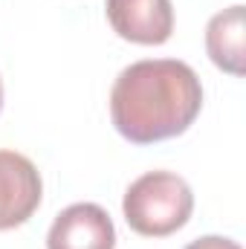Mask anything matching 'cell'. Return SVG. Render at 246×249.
Here are the masks:
<instances>
[{
	"label": "cell",
	"mask_w": 246,
	"mask_h": 249,
	"mask_svg": "<svg viewBox=\"0 0 246 249\" xmlns=\"http://www.w3.org/2000/svg\"><path fill=\"white\" fill-rule=\"evenodd\" d=\"M203 107L197 72L177 58H148L124 67L110 90L113 127L133 145L185 133Z\"/></svg>",
	"instance_id": "obj_1"
},
{
	"label": "cell",
	"mask_w": 246,
	"mask_h": 249,
	"mask_svg": "<svg viewBox=\"0 0 246 249\" xmlns=\"http://www.w3.org/2000/svg\"><path fill=\"white\" fill-rule=\"evenodd\" d=\"M122 212L136 235L168 238L188 223L194 212V194L174 171H148L127 186Z\"/></svg>",
	"instance_id": "obj_2"
},
{
	"label": "cell",
	"mask_w": 246,
	"mask_h": 249,
	"mask_svg": "<svg viewBox=\"0 0 246 249\" xmlns=\"http://www.w3.org/2000/svg\"><path fill=\"white\" fill-rule=\"evenodd\" d=\"M44 183L35 162L18 151H0V232L23 226L41 206Z\"/></svg>",
	"instance_id": "obj_3"
},
{
	"label": "cell",
	"mask_w": 246,
	"mask_h": 249,
	"mask_svg": "<svg viewBox=\"0 0 246 249\" xmlns=\"http://www.w3.org/2000/svg\"><path fill=\"white\" fill-rule=\"evenodd\" d=\"M105 12L113 32L130 44L159 47L174 32L171 0H107Z\"/></svg>",
	"instance_id": "obj_4"
},
{
	"label": "cell",
	"mask_w": 246,
	"mask_h": 249,
	"mask_svg": "<svg viewBox=\"0 0 246 249\" xmlns=\"http://www.w3.org/2000/svg\"><path fill=\"white\" fill-rule=\"evenodd\" d=\"M116 226L99 203H72L53 220L47 249H113Z\"/></svg>",
	"instance_id": "obj_5"
},
{
	"label": "cell",
	"mask_w": 246,
	"mask_h": 249,
	"mask_svg": "<svg viewBox=\"0 0 246 249\" xmlns=\"http://www.w3.org/2000/svg\"><path fill=\"white\" fill-rule=\"evenodd\" d=\"M246 20H244V6L235 3L223 12H217L209 26H206V53L229 75H244L246 70Z\"/></svg>",
	"instance_id": "obj_6"
},
{
	"label": "cell",
	"mask_w": 246,
	"mask_h": 249,
	"mask_svg": "<svg viewBox=\"0 0 246 249\" xmlns=\"http://www.w3.org/2000/svg\"><path fill=\"white\" fill-rule=\"evenodd\" d=\"M185 249H244V247L232 238H223V235H206V238L191 241Z\"/></svg>",
	"instance_id": "obj_7"
},
{
	"label": "cell",
	"mask_w": 246,
	"mask_h": 249,
	"mask_svg": "<svg viewBox=\"0 0 246 249\" xmlns=\"http://www.w3.org/2000/svg\"><path fill=\"white\" fill-rule=\"evenodd\" d=\"M0 110H3V81H0Z\"/></svg>",
	"instance_id": "obj_8"
}]
</instances>
